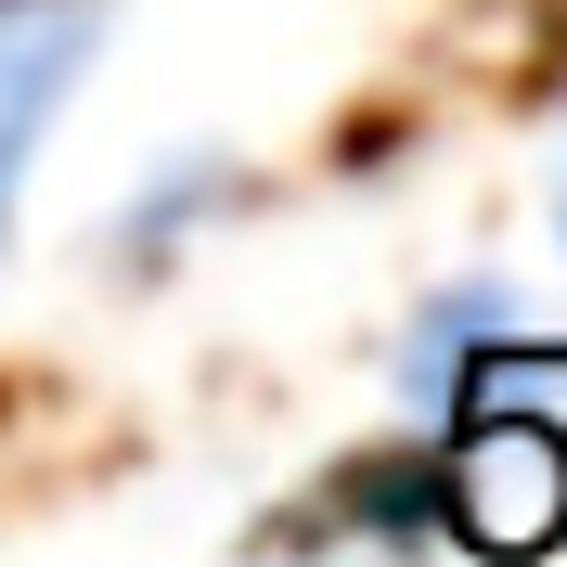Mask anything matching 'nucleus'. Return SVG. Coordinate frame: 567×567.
I'll list each match as a JSON object with an SVG mask.
<instances>
[{
	"label": "nucleus",
	"mask_w": 567,
	"mask_h": 567,
	"mask_svg": "<svg viewBox=\"0 0 567 567\" xmlns=\"http://www.w3.org/2000/svg\"><path fill=\"white\" fill-rule=\"evenodd\" d=\"M555 246H567V155H555Z\"/></svg>",
	"instance_id": "nucleus-4"
},
{
	"label": "nucleus",
	"mask_w": 567,
	"mask_h": 567,
	"mask_svg": "<svg viewBox=\"0 0 567 567\" xmlns=\"http://www.w3.org/2000/svg\"><path fill=\"white\" fill-rule=\"evenodd\" d=\"M439 516H452L477 555H555L567 542V439L529 425V413L464 400L452 452H439Z\"/></svg>",
	"instance_id": "nucleus-1"
},
{
	"label": "nucleus",
	"mask_w": 567,
	"mask_h": 567,
	"mask_svg": "<svg viewBox=\"0 0 567 567\" xmlns=\"http://www.w3.org/2000/svg\"><path fill=\"white\" fill-rule=\"evenodd\" d=\"M91 39H104V0H0V233L27 207V168L91 65Z\"/></svg>",
	"instance_id": "nucleus-2"
},
{
	"label": "nucleus",
	"mask_w": 567,
	"mask_h": 567,
	"mask_svg": "<svg viewBox=\"0 0 567 567\" xmlns=\"http://www.w3.org/2000/svg\"><path fill=\"white\" fill-rule=\"evenodd\" d=\"M491 361H529V336L503 310V284H464V297H425L413 349H400V388H413V413H464Z\"/></svg>",
	"instance_id": "nucleus-3"
}]
</instances>
